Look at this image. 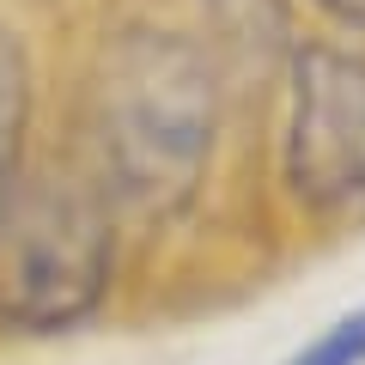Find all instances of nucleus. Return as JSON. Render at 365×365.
Listing matches in <instances>:
<instances>
[{
    "label": "nucleus",
    "instance_id": "obj_2",
    "mask_svg": "<svg viewBox=\"0 0 365 365\" xmlns=\"http://www.w3.org/2000/svg\"><path fill=\"white\" fill-rule=\"evenodd\" d=\"M110 207L79 177L37 170L0 195V323L49 335L98 311L110 287Z\"/></svg>",
    "mask_w": 365,
    "mask_h": 365
},
{
    "label": "nucleus",
    "instance_id": "obj_1",
    "mask_svg": "<svg viewBox=\"0 0 365 365\" xmlns=\"http://www.w3.org/2000/svg\"><path fill=\"white\" fill-rule=\"evenodd\" d=\"M220 128V61L189 37L134 19L98 55L86 134L98 177L134 213H177L195 201Z\"/></svg>",
    "mask_w": 365,
    "mask_h": 365
},
{
    "label": "nucleus",
    "instance_id": "obj_3",
    "mask_svg": "<svg viewBox=\"0 0 365 365\" xmlns=\"http://www.w3.org/2000/svg\"><path fill=\"white\" fill-rule=\"evenodd\" d=\"M287 189L317 213L365 201V55L304 43L292 61Z\"/></svg>",
    "mask_w": 365,
    "mask_h": 365
},
{
    "label": "nucleus",
    "instance_id": "obj_5",
    "mask_svg": "<svg viewBox=\"0 0 365 365\" xmlns=\"http://www.w3.org/2000/svg\"><path fill=\"white\" fill-rule=\"evenodd\" d=\"M287 365H365V311L329 323L323 335H317L304 353H292Z\"/></svg>",
    "mask_w": 365,
    "mask_h": 365
},
{
    "label": "nucleus",
    "instance_id": "obj_4",
    "mask_svg": "<svg viewBox=\"0 0 365 365\" xmlns=\"http://www.w3.org/2000/svg\"><path fill=\"white\" fill-rule=\"evenodd\" d=\"M25 104H31L25 55H19V43L0 31V195L19 182V134H25Z\"/></svg>",
    "mask_w": 365,
    "mask_h": 365
},
{
    "label": "nucleus",
    "instance_id": "obj_6",
    "mask_svg": "<svg viewBox=\"0 0 365 365\" xmlns=\"http://www.w3.org/2000/svg\"><path fill=\"white\" fill-rule=\"evenodd\" d=\"M323 13H335L341 25H353V31H365V0H317Z\"/></svg>",
    "mask_w": 365,
    "mask_h": 365
}]
</instances>
